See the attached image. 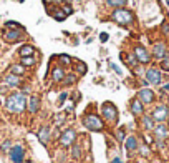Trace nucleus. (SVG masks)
<instances>
[{
	"label": "nucleus",
	"mask_w": 169,
	"mask_h": 163,
	"mask_svg": "<svg viewBox=\"0 0 169 163\" xmlns=\"http://www.w3.org/2000/svg\"><path fill=\"white\" fill-rule=\"evenodd\" d=\"M5 107L10 113H22L27 108V95L23 92H15L12 95H9Z\"/></svg>",
	"instance_id": "f257e3e1"
},
{
	"label": "nucleus",
	"mask_w": 169,
	"mask_h": 163,
	"mask_svg": "<svg viewBox=\"0 0 169 163\" xmlns=\"http://www.w3.org/2000/svg\"><path fill=\"white\" fill-rule=\"evenodd\" d=\"M111 20L119 23V25H123V27H128L134 22V13H133L129 9H126V7H119V9L113 10Z\"/></svg>",
	"instance_id": "f03ea898"
},
{
	"label": "nucleus",
	"mask_w": 169,
	"mask_h": 163,
	"mask_svg": "<svg viewBox=\"0 0 169 163\" xmlns=\"http://www.w3.org/2000/svg\"><path fill=\"white\" fill-rule=\"evenodd\" d=\"M83 125L88 130H91V132H101L103 126H105V123H103V120L98 117V115H95V113H88V115H84L83 117Z\"/></svg>",
	"instance_id": "7ed1b4c3"
},
{
	"label": "nucleus",
	"mask_w": 169,
	"mask_h": 163,
	"mask_svg": "<svg viewBox=\"0 0 169 163\" xmlns=\"http://www.w3.org/2000/svg\"><path fill=\"white\" fill-rule=\"evenodd\" d=\"M101 113H103V117L106 118V121H113L118 117V110H116V107L111 102H106V103L101 105Z\"/></svg>",
	"instance_id": "20e7f679"
},
{
	"label": "nucleus",
	"mask_w": 169,
	"mask_h": 163,
	"mask_svg": "<svg viewBox=\"0 0 169 163\" xmlns=\"http://www.w3.org/2000/svg\"><path fill=\"white\" fill-rule=\"evenodd\" d=\"M76 140V132L73 128L65 130L63 133L60 135V145L61 146H72Z\"/></svg>",
	"instance_id": "39448f33"
},
{
	"label": "nucleus",
	"mask_w": 169,
	"mask_h": 163,
	"mask_svg": "<svg viewBox=\"0 0 169 163\" xmlns=\"http://www.w3.org/2000/svg\"><path fill=\"white\" fill-rule=\"evenodd\" d=\"M134 57L138 58V62L139 63H149L151 62V55H149V52L144 48V47H141V45H136L134 47Z\"/></svg>",
	"instance_id": "423d86ee"
},
{
	"label": "nucleus",
	"mask_w": 169,
	"mask_h": 163,
	"mask_svg": "<svg viewBox=\"0 0 169 163\" xmlns=\"http://www.w3.org/2000/svg\"><path fill=\"white\" fill-rule=\"evenodd\" d=\"M4 38L7 42H18L23 38V30H18V29H7L4 32Z\"/></svg>",
	"instance_id": "0eeeda50"
},
{
	"label": "nucleus",
	"mask_w": 169,
	"mask_h": 163,
	"mask_svg": "<svg viewBox=\"0 0 169 163\" xmlns=\"http://www.w3.org/2000/svg\"><path fill=\"white\" fill-rule=\"evenodd\" d=\"M168 115H169V110H168V107L166 105H159V107H156L154 108V112H152V120L154 121H159V123H162V121L168 118Z\"/></svg>",
	"instance_id": "6e6552de"
},
{
	"label": "nucleus",
	"mask_w": 169,
	"mask_h": 163,
	"mask_svg": "<svg viewBox=\"0 0 169 163\" xmlns=\"http://www.w3.org/2000/svg\"><path fill=\"white\" fill-rule=\"evenodd\" d=\"M10 160H12L13 163H22L23 162V156H25V151H23V146L20 145H15L10 148Z\"/></svg>",
	"instance_id": "1a4fd4ad"
},
{
	"label": "nucleus",
	"mask_w": 169,
	"mask_h": 163,
	"mask_svg": "<svg viewBox=\"0 0 169 163\" xmlns=\"http://www.w3.org/2000/svg\"><path fill=\"white\" fill-rule=\"evenodd\" d=\"M166 53H168V47H166L164 42H157V43L152 45V57H154V58L162 60Z\"/></svg>",
	"instance_id": "9d476101"
},
{
	"label": "nucleus",
	"mask_w": 169,
	"mask_h": 163,
	"mask_svg": "<svg viewBox=\"0 0 169 163\" xmlns=\"http://www.w3.org/2000/svg\"><path fill=\"white\" fill-rule=\"evenodd\" d=\"M138 98L141 100V103H143V105H149V103L154 102V92L149 90V88H143V90L138 92Z\"/></svg>",
	"instance_id": "9b49d317"
},
{
	"label": "nucleus",
	"mask_w": 169,
	"mask_h": 163,
	"mask_svg": "<svg viewBox=\"0 0 169 163\" xmlns=\"http://www.w3.org/2000/svg\"><path fill=\"white\" fill-rule=\"evenodd\" d=\"M146 80L152 85H159L161 80H162V75H161V72L157 70V68H149V70L146 72Z\"/></svg>",
	"instance_id": "f8f14e48"
},
{
	"label": "nucleus",
	"mask_w": 169,
	"mask_h": 163,
	"mask_svg": "<svg viewBox=\"0 0 169 163\" xmlns=\"http://www.w3.org/2000/svg\"><path fill=\"white\" fill-rule=\"evenodd\" d=\"M129 108H131V113H133V115H143L144 105L141 103L139 98H134V100L131 102V105H129Z\"/></svg>",
	"instance_id": "ddd939ff"
},
{
	"label": "nucleus",
	"mask_w": 169,
	"mask_h": 163,
	"mask_svg": "<svg viewBox=\"0 0 169 163\" xmlns=\"http://www.w3.org/2000/svg\"><path fill=\"white\" fill-rule=\"evenodd\" d=\"M40 110V96L37 95H32L28 100V112L30 113H37Z\"/></svg>",
	"instance_id": "4468645a"
},
{
	"label": "nucleus",
	"mask_w": 169,
	"mask_h": 163,
	"mask_svg": "<svg viewBox=\"0 0 169 163\" xmlns=\"http://www.w3.org/2000/svg\"><path fill=\"white\" fill-rule=\"evenodd\" d=\"M154 135H156V138H159V140H164L166 137L169 135V130H168V126L166 125H162V123H159L157 126H154Z\"/></svg>",
	"instance_id": "2eb2a0df"
},
{
	"label": "nucleus",
	"mask_w": 169,
	"mask_h": 163,
	"mask_svg": "<svg viewBox=\"0 0 169 163\" xmlns=\"http://www.w3.org/2000/svg\"><path fill=\"white\" fill-rule=\"evenodd\" d=\"M65 78V70L61 67H55L53 72H51V80L53 82H63Z\"/></svg>",
	"instance_id": "dca6fc26"
},
{
	"label": "nucleus",
	"mask_w": 169,
	"mask_h": 163,
	"mask_svg": "<svg viewBox=\"0 0 169 163\" xmlns=\"http://www.w3.org/2000/svg\"><path fill=\"white\" fill-rule=\"evenodd\" d=\"M38 140H40L43 145H47L48 143V140H50V128H48V126L40 128V132H38Z\"/></svg>",
	"instance_id": "f3484780"
},
{
	"label": "nucleus",
	"mask_w": 169,
	"mask_h": 163,
	"mask_svg": "<svg viewBox=\"0 0 169 163\" xmlns=\"http://www.w3.org/2000/svg\"><path fill=\"white\" fill-rule=\"evenodd\" d=\"M20 77L18 75H13V73H10V75L5 77V83H7V87H18L20 85Z\"/></svg>",
	"instance_id": "a211bd4d"
},
{
	"label": "nucleus",
	"mask_w": 169,
	"mask_h": 163,
	"mask_svg": "<svg viewBox=\"0 0 169 163\" xmlns=\"http://www.w3.org/2000/svg\"><path fill=\"white\" fill-rule=\"evenodd\" d=\"M136 148H138V140H136V137H128L126 138V150L134 151Z\"/></svg>",
	"instance_id": "6ab92c4d"
},
{
	"label": "nucleus",
	"mask_w": 169,
	"mask_h": 163,
	"mask_svg": "<svg viewBox=\"0 0 169 163\" xmlns=\"http://www.w3.org/2000/svg\"><path fill=\"white\" fill-rule=\"evenodd\" d=\"M33 52H35V48L32 45H23L20 50H18V53H20V57H32Z\"/></svg>",
	"instance_id": "aec40b11"
},
{
	"label": "nucleus",
	"mask_w": 169,
	"mask_h": 163,
	"mask_svg": "<svg viewBox=\"0 0 169 163\" xmlns=\"http://www.w3.org/2000/svg\"><path fill=\"white\" fill-rule=\"evenodd\" d=\"M10 73H13V75H18V77H22L23 73H25V67H23L22 63H17V65H12V67H10Z\"/></svg>",
	"instance_id": "412c9836"
},
{
	"label": "nucleus",
	"mask_w": 169,
	"mask_h": 163,
	"mask_svg": "<svg viewBox=\"0 0 169 163\" xmlns=\"http://www.w3.org/2000/svg\"><path fill=\"white\" fill-rule=\"evenodd\" d=\"M143 126L146 130H149V132H151V130H154V120H152V117H149V115H146V117H143Z\"/></svg>",
	"instance_id": "4be33fe9"
},
{
	"label": "nucleus",
	"mask_w": 169,
	"mask_h": 163,
	"mask_svg": "<svg viewBox=\"0 0 169 163\" xmlns=\"http://www.w3.org/2000/svg\"><path fill=\"white\" fill-rule=\"evenodd\" d=\"M50 15H53V17H55L58 22H61V20H65V18H66L65 12L61 9H58V7H55V9H53V12H50Z\"/></svg>",
	"instance_id": "5701e85b"
},
{
	"label": "nucleus",
	"mask_w": 169,
	"mask_h": 163,
	"mask_svg": "<svg viewBox=\"0 0 169 163\" xmlns=\"http://www.w3.org/2000/svg\"><path fill=\"white\" fill-rule=\"evenodd\" d=\"M106 4L113 9H119V7H124L128 4V0H106Z\"/></svg>",
	"instance_id": "b1692460"
},
{
	"label": "nucleus",
	"mask_w": 169,
	"mask_h": 163,
	"mask_svg": "<svg viewBox=\"0 0 169 163\" xmlns=\"http://www.w3.org/2000/svg\"><path fill=\"white\" fill-rule=\"evenodd\" d=\"M72 156L75 160L81 158V146L78 145V143H73V145H72Z\"/></svg>",
	"instance_id": "393cba45"
},
{
	"label": "nucleus",
	"mask_w": 169,
	"mask_h": 163,
	"mask_svg": "<svg viewBox=\"0 0 169 163\" xmlns=\"http://www.w3.org/2000/svg\"><path fill=\"white\" fill-rule=\"evenodd\" d=\"M20 63L23 65V67H33V65H35V58H33V57H22Z\"/></svg>",
	"instance_id": "a878e982"
},
{
	"label": "nucleus",
	"mask_w": 169,
	"mask_h": 163,
	"mask_svg": "<svg viewBox=\"0 0 169 163\" xmlns=\"http://www.w3.org/2000/svg\"><path fill=\"white\" fill-rule=\"evenodd\" d=\"M124 57H126V63L128 65H129V67H136V65H138V58H136L134 55H124Z\"/></svg>",
	"instance_id": "bb28decb"
},
{
	"label": "nucleus",
	"mask_w": 169,
	"mask_h": 163,
	"mask_svg": "<svg viewBox=\"0 0 169 163\" xmlns=\"http://www.w3.org/2000/svg\"><path fill=\"white\" fill-rule=\"evenodd\" d=\"M161 68L166 70V72H169V52L164 55V58L161 60Z\"/></svg>",
	"instance_id": "cd10ccee"
},
{
	"label": "nucleus",
	"mask_w": 169,
	"mask_h": 163,
	"mask_svg": "<svg viewBox=\"0 0 169 163\" xmlns=\"http://www.w3.org/2000/svg\"><path fill=\"white\" fill-rule=\"evenodd\" d=\"M63 82H65L66 85H73V83L76 82V75H75V73H70V75H65Z\"/></svg>",
	"instance_id": "c85d7f7f"
},
{
	"label": "nucleus",
	"mask_w": 169,
	"mask_h": 163,
	"mask_svg": "<svg viewBox=\"0 0 169 163\" xmlns=\"http://www.w3.org/2000/svg\"><path fill=\"white\" fill-rule=\"evenodd\" d=\"M5 27H7V29H18V30H23V27H22L18 22H12V20L7 22V23H5Z\"/></svg>",
	"instance_id": "c756f323"
},
{
	"label": "nucleus",
	"mask_w": 169,
	"mask_h": 163,
	"mask_svg": "<svg viewBox=\"0 0 169 163\" xmlns=\"http://www.w3.org/2000/svg\"><path fill=\"white\" fill-rule=\"evenodd\" d=\"M161 32H162L166 37H169V20H164L161 23Z\"/></svg>",
	"instance_id": "7c9ffc66"
},
{
	"label": "nucleus",
	"mask_w": 169,
	"mask_h": 163,
	"mask_svg": "<svg viewBox=\"0 0 169 163\" xmlns=\"http://www.w3.org/2000/svg\"><path fill=\"white\" fill-rule=\"evenodd\" d=\"M12 142H10V140H5L4 143H2V146H0V150L2 151H5V153H7V151H10V148H12Z\"/></svg>",
	"instance_id": "2f4dec72"
},
{
	"label": "nucleus",
	"mask_w": 169,
	"mask_h": 163,
	"mask_svg": "<svg viewBox=\"0 0 169 163\" xmlns=\"http://www.w3.org/2000/svg\"><path fill=\"white\" fill-rule=\"evenodd\" d=\"M61 10H63V12H65V15H66V17H68V15H72V13L75 12V10H73V7H72V5H70V4H63V7H61Z\"/></svg>",
	"instance_id": "473e14b6"
},
{
	"label": "nucleus",
	"mask_w": 169,
	"mask_h": 163,
	"mask_svg": "<svg viewBox=\"0 0 169 163\" xmlns=\"http://www.w3.org/2000/svg\"><path fill=\"white\" fill-rule=\"evenodd\" d=\"M76 72H78L80 75H84V73H86V65H84L83 62H78V65H76Z\"/></svg>",
	"instance_id": "72a5a7b5"
},
{
	"label": "nucleus",
	"mask_w": 169,
	"mask_h": 163,
	"mask_svg": "<svg viewBox=\"0 0 169 163\" xmlns=\"http://www.w3.org/2000/svg\"><path fill=\"white\" fill-rule=\"evenodd\" d=\"M58 58H60V62H61V65H70V62H72V58H70L68 55H60Z\"/></svg>",
	"instance_id": "f704fd0d"
},
{
	"label": "nucleus",
	"mask_w": 169,
	"mask_h": 163,
	"mask_svg": "<svg viewBox=\"0 0 169 163\" xmlns=\"http://www.w3.org/2000/svg\"><path fill=\"white\" fill-rule=\"evenodd\" d=\"M116 138H118L119 142H123V140H124V130H123V128H119L118 132H116Z\"/></svg>",
	"instance_id": "c9c22d12"
},
{
	"label": "nucleus",
	"mask_w": 169,
	"mask_h": 163,
	"mask_svg": "<svg viewBox=\"0 0 169 163\" xmlns=\"http://www.w3.org/2000/svg\"><path fill=\"white\" fill-rule=\"evenodd\" d=\"M66 98H68V93H66V92H63V93H61V95H60V100H58V105H61V103H63L65 100H66Z\"/></svg>",
	"instance_id": "e433bc0d"
},
{
	"label": "nucleus",
	"mask_w": 169,
	"mask_h": 163,
	"mask_svg": "<svg viewBox=\"0 0 169 163\" xmlns=\"http://www.w3.org/2000/svg\"><path fill=\"white\" fill-rule=\"evenodd\" d=\"M108 38H110V37H108V34H101V35H100V40H101V42H108Z\"/></svg>",
	"instance_id": "4c0bfd02"
},
{
	"label": "nucleus",
	"mask_w": 169,
	"mask_h": 163,
	"mask_svg": "<svg viewBox=\"0 0 169 163\" xmlns=\"http://www.w3.org/2000/svg\"><path fill=\"white\" fill-rule=\"evenodd\" d=\"M111 68H113V70L116 72V73H121V72H119V68L116 67V65H114V63H111Z\"/></svg>",
	"instance_id": "58836bf2"
},
{
	"label": "nucleus",
	"mask_w": 169,
	"mask_h": 163,
	"mask_svg": "<svg viewBox=\"0 0 169 163\" xmlns=\"http://www.w3.org/2000/svg\"><path fill=\"white\" fill-rule=\"evenodd\" d=\"M141 153H143V155H148V148H146V146H143V148H141Z\"/></svg>",
	"instance_id": "ea45409f"
},
{
	"label": "nucleus",
	"mask_w": 169,
	"mask_h": 163,
	"mask_svg": "<svg viewBox=\"0 0 169 163\" xmlns=\"http://www.w3.org/2000/svg\"><path fill=\"white\" fill-rule=\"evenodd\" d=\"M162 90H164V92H169V82L164 85V87H162Z\"/></svg>",
	"instance_id": "a19ab883"
},
{
	"label": "nucleus",
	"mask_w": 169,
	"mask_h": 163,
	"mask_svg": "<svg viewBox=\"0 0 169 163\" xmlns=\"http://www.w3.org/2000/svg\"><path fill=\"white\" fill-rule=\"evenodd\" d=\"M111 163H123V160H121V158H114Z\"/></svg>",
	"instance_id": "79ce46f5"
},
{
	"label": "nucleus",
	"mask_w": 169,
	"mask_h": 163,
	"mask_svg": "<svg viewBox=\"0 0 169 163\" xmlns=\"http://www.w3.org/2000/svg\"><path fill=\"white\" fill-rule=\"evenodd\" d=\"M63 4H72V0H61Z\"/></svg>",
	"instance_id": "37998d69"
},
{
	"label": "nucleus",
	"mask_w": 169,
	"mask_h": 163,
	"mask_svg": "<svg viewBox=\"0 0 169 163\" xmlns=\"http://www.w3.org/2000/svg\"><path fill=\"white\" fill-rule=\"evenodd\" d=\"M43 4H45V5H48V4H50V0H43Z\"/></svg>",
	"instance_id": "c03bdc74"
},
{
	"label": "nucleus",
	"mask_w": 169,
	"mask_h": 163,
	"mask_svg": "<svg viewBox=\"0 0 169 163\" xmlns=\"http://www.w3.org/2000/svg\"><path fill=\"white\" fill-rule=\"evenodd\" d=\"M166 4H168V7H169V0H166Z\"/></svg>",
	"instance_id": "a18cd8bd"
}]
</instances>
